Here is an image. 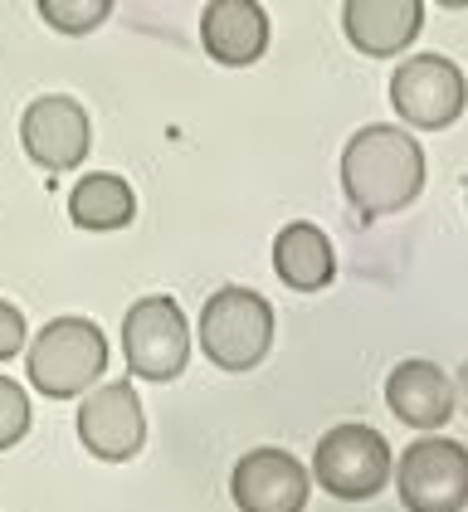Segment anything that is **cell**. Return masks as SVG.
Here are the masks:
<instances>
[{
  "label": "cell",
  "mask_w": 468,
  "mask_h": 512,
  "mask_svg": "<svg viewBox=\"0 0 468 512\" xmlns=\"http://www.w3.org/2000/svg\"><path fill=\"white\" fill-rule=\"evenodd\" d=\"M390 108L405 127L420 132H444L464 118L468 108V79L464 69L444 54H410L390 74Z\"/></svg>",
  "instance_id": "6"
},
{
  "label": "cell",
  "mask_w": 468,
  "mask_h": 512,
  "mask_svg": "<svg viewBox=\"0 0 468 512\" xmlns=\"http://www.w3.org/2000/svg\"><path fill=\"white\" fill-rule=\"evenodd\" d=\"M454 400H459V405L468 410V361L459 366V376H454Z\"/></svg>",
  "instance_id": "19"
},
{
  "label": "cell",
  "mask_w": 468,
  "mask_h": 512,
  "mask_svg": "<svg viewBox=\"0 0 468 512\" xmlns=\"http://www.w3.org/2000/svg\"><path fill=\"white\" fill-rule=\"evenodd\" d=\"M39 20L59 35H93L108 15H113V0H39L35 5Z\"/></svg>",
  "instance_id": "16"
},
{
  "label": "cell",
  "mask_w": 468,
  "mask_h": 512,
  "mask_svg": "<svg viewBox=\"0 0 468 512\" xmlns=\"http://www.w3.org/2000/svg\"><path fill=\"white\" fill-rule=\"evenodd\" d=\"M386 405H390V415H395V420H405L410 430H444V425H449V415L459 410V400H454V381H449L434 361H420V356H410V361L390 366Z\"/></svg>",
  "instance_id": "13"
},
{
  "label": "cell",
  "mask_w": 468,
  "mask_h": 512,
  "mask_svg": "<svg viewBox=\"0 0 468 512\" xmlns=\"http://www.w3.org/2000/svg\"><path fill=\"white\" fill-rule=\"evenodd\" d=\"M464 205H468V191H464Z\"/></svg>",
  "instance_id": "20"
},
{
  "label": "cell",
  "mask_w": 468,
  "mask_h": 512,
  "mask_svg": "<svg viewBox=\"0 0 468 512\" xmlns=\"http://www.w3.org/2000/svg\"><path fill=\"white\" fill-rule=\"evenodd\" d=\"M30 434V395L20 381L0 376V449H15Z\"/></svg>",
  "instance_id": "17"
},
{
  "label": "cell",
  "mask_w": 468,
  "mask_h": 512,
  "mask_svg": "<svg viewBox=\"0 0 468 512\" xmlns=\"http://www.w3.org/2000/svg\"><path fill=\"white\" fill-rule=\"evenodd\" d=\"M108 366V332L93 317H54L39 327V337L30 342V386L44 400H74L88 386H98Z\"/></svg>",
  "instance_id": "2"
},
{
  "label": "cell",
  "mask_w": 468,
  "mask_h": 512,
  "mask_svg": "<svg viewBox=\"0 0 468 512\" xmlns=\"http://www.w3.org/2000/svg\"><path fill=\"white\" fill-rule=\"evenodd\" d=\"M25 342H30V322H25V313H20L15 303H0V361L20 356Z\"/></svg>",
  "instance_id": "18"
},
{
  "label": "cell",
  "mask_w": 468,
  "mask_h": 512,
  "mask_svg": "<svg viewBox=\"0 0 468 512\" xmlns=\"http://www.w3.org/2000/svg\"><path fill=\"white\" fill-rule=\"evenodd\" d=\"M395 478V459L381 430L371 425H332L312 449V483L342 503H371Z\"/></svg>",
  "instance_id": "4"
},
{
  "label": "cell",
  "mask_w": 468,
  "mask_h": 512,
  "mask_svg": "<svg viewBox=\"0 0 468 512\" xmlns=\"http://www.w3.org/2000/svg\"><path fill=\"white\" fill-rule=\"evenodd\" d=\"M20 142H25V157L44 166V171H78L88 157V142H93V127L88 113L78 108V98L69 93H44L25 108L20 118Z\"/></svg>",
  "instance_id": "10"
},
{
  "label": "cell",
  "mask_w": 468,
  "mask_h": 512,
  "mask_svg": "<svg viewBox=\"0 0 468 512\" xmlns=\"http://www.w3.org/2000/svg\"><path fill=\"white\" fill-rule=\"evenodd\" d=\"M78 444L103 464H127L142 454L147 410L132 391V381H108L78 400Z\"/></svg>",
  "instance_id": "8"
},
{
  "label": "cell",
  "mask_w": 468,
  "mask_h": 512,
  "mask_svg": "<svg viewBox=\"0 0 468 512\" xmlns=\"http://www.w3.org/2000/svg\"><path fill=\"white\" fill-rule=\"evenodd\" d=\"M200 352L220 371H254L273 352V303L254 288H220L200 308Z\"/></svg>",
  "instance_id": "3"
},
{
  "label": "cell",
  "mask_w": 468,
  "mask_h": 512,
  "mask_svg": "<svg viewBox=\"0 0 468 512\" xmlns=\"http://www.w3.org/2000/svg\"><path fill=\"white\" fill-rule=\"evenodd\" d=\"M132 215H137V196L113 171H88V176H78V186L69 191V220L78 230H88V235L127 230Z\"/></svg>",
  "instance_id": "15"
},
{
  "label": "cell",
  "mask_w": 468,
  "mask_h": 512,
  "mask_svg": "<svg viewBox=\"0 0 468 512\" xmlns=\"http://www.w3.org/2000/svg\"><path fill=\"white\" fill-rule=\"evenodd\" d=\"M122 356L137 381H176L191 361V322L176 298H137L122 317Z\"/></svg>",
  "instance_id": "5"
},
{
  "label": "cell",
  "mask_w": 468,
  "mask_h": 512,
  "mask_svg": "<svg viewBox=\"0 0 468 512\" xmlns=\"http://www.w3.org/2000/svg\"><path fill=\"white\" fill-rule=\"evenodd\" d=\"M425 176V147L405 127H390V122L351 132L347 152H342V191L366 220L415 205L425 191Z\"/></svg>",
  "instance_id": "1"
},
{
  "label": "cell",
  "mask_w": 468,
  "mask_h": 512,
  "mask_svg": "<svg viewBox=\"0 0 468 512\" xmlns=\"http://www.w3.org/2000/svg\"><path fill=\"white\" fill-rule=\"evenodd\" d=\"M308 493H312V473L288 449L264 444V449H249L244 459H234L230 498L239 512H303Z\"/></svg>",
  "instance_id": "9"
},
{
  "label": "cell",
  "mask_w": 468,
  "mask_h": 512,
  "mask_svg": "<svg viewBox=\"0 0 468 512\" xmlns=\"http://www.w3.org/2000/svg\"><path fill=\"white\" fill-rule=\"evenodd\" d=\"M273 274L298 293H322L337 278V249L312 220H293L273 235Z\"/></svg>",
  "instance_id": "14"
},
{
  "label": "cell",
  "mask_w": 468,
  "mask_h": 512,
  "mask_svg": "<svg viewBox=\"0 0 468 512\" xmlns=\"http://www.w3.org/2000/svg\"><path fill=\"white\" fill-rule=\"evenodd\" d=\"M425 25V0H347L342 5V30L351 49L366 59H395L420 40Z\"/></svg>",
  "instance_id": "12"
},
{
  "label": "cell",
  "mask_w": 468,
  "mask_h": 512,
  "mask_svg": "<svg viewBox=\"0 0 468 512\" xmlns=\"http://www.w3.org/2000/svg\"><path fill=\"white\" fill-rule=\"evenodd\" d=\"M269 10L259 0H215L200 10V44L215 64L225 69H249L269 49Z\"/></svg>",
  "instance_id": "11"
},
{
  "label": "cell",
  "mask_w": 468,
  "mask_h": 512,
  "mask_svg": "<svg viewBox=\"0 0 468 512\" xmlns=\"http://www.w3.org/2000/svg\"><path fill=\"white\" fill-rule=\"evenodd\" d=\"M395 493L405 512H468V444L415 439L395 459Z\"/></svg>",
  "instance_id": "7"
}]
</instances>
